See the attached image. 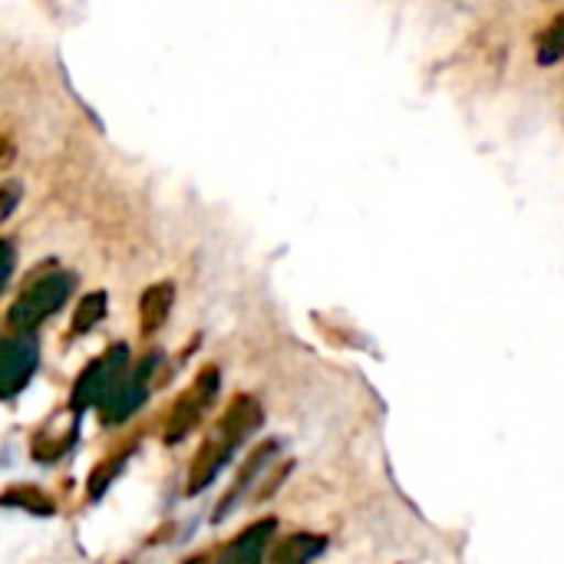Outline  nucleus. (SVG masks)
<instances>
[{
  "label": "nucleus",
  "mask_w": 564,
  "mask_h": 564,
  "mask_svg": "<svg viewBox=\"0 0 564 564\" xmlns=\"http://www.w3.org/2000/svg\"><path fill=\"white\" fill-rule=\"evenodd\" d=\"M73 294V278L66 271H50L36 278L30 288L17 294V301L7 311V327L10 330H33L46 317H53Z\"/></svg>",
  "instance_id": "1"
},
{
  "label": "nucleus",
  "mask_w": 564,
  "mask_h": 564,
  "mask_svg": "<svg viewBox=\"0 0 564 564\" xmlns=\"http://www.w3.org/2000/svg\"><path fill=\"white\" fill-rule=\"evenodd\" d=\"M126 373H129V350H126V344H116L112 350L96 357L76 377V387H73V397H69V410L83 413L86 406H96Z\"/></svg>",
  "instance_id": "2"
},
{
  "label": "nucleus",
  "mask_w": 564,
  "mask_h": 564,
  "mask_svg": "<svg viewBox=\"0 0 564 564\" xmlns=\"http://www.w3.org/2000/svg\"><path fill=\"white\" fill-rule=\"evenodd\" d=\"M218 367H205L198 377H195V383L175 400V406H172V413H169V423H165V443L169 446H175V443H182L198 423H202V416L208 413V406L215 403V397H218Z\"/></svg>",
  "instance_id": "3"
},
{
  "label": "nucleus",
  "mask_w": 564,
  "mask_h": 564,
  "mask_svg": "<svg viewBox=\"0 0 564 564\" xmlns=\"http://www.w3.org/2000/svg\"><path fill=\"white\" fill-rule=\"evenodd\" d=\"M155 364H159V357L155 354H149L139 367H132L96 406H99V420L106 423V426H119V423H126L142 403H145V397H149V380H152V370H155Z\"/></svg>",
  "instance_id": "4"
},
{
  "label": "nucleus",
  "mask_w": 564,
  "mask_h": 564,
  "mask_svg": "<svg viewBox=\"0 0 564 564\" xmlns=\"http://www.w3.org/2000/svg\"><path fill=\"white\" fill-rule=\"evenodd\" d=\"M40 364V347L30 330H10L0 344V397L13 400L33 377Z\"/></svg>",
  "instance_id": "5"
},
{
  "label": "nucleus",
  "mask_w": 564,
  "mask_h": 564,
  "mask_svg": "<svg viewBox=\"0 0 564 564\" xmlns=\"http://www.w3.org/2000/svg\"><path fill=\"white\" fill-rule=\"evenodd\" d=\"M238 449V443L218 426L202 446H198V453H195V459H192V469H188V496H198V492H205L212 482H215V476L225 469V463L231 459V453Z\"/></svg>",
  "instance_id": "6"
},
{
  "label": "nucleus",
  "mask_w": 564,
  "mask_h": 564,
  "mask_svg": "<svg viewBox=\"0 0 564 564\" xmlns=\"http://www.w3.org/2000/svg\"><path fill=\"white\" fill-rule=\"evenodd\" d=\"M274 449H278L274 443H264V446H258V449H254V453H251V456L245 459L241 473L235 476V486H231V489L225 492V499L218 502L215 522L228 519V512H231V509H235V502H238V499H241V496H245V492L251 489V482H254V479H258V473H261V469L268 466V459L274 456Z\"/></svg>",
  "instance_id": "7"
},
{
  "label": "nucleus",
  "mask_w": 564,
  "mask_h": 564,
  "mask_svg": "<svg viewBox=\"0 0 564 564\" xmlns=\"http://www.w3.org/2000/svg\"><path fill=\"white\" fill-rule=\"evenodd\" d=\"M274 525H278L274 519L254 522L251 529L241 532L238 542L225 545L218 558H221V562H261V558H264V545H268V539L274 535Z\"/></svg>",
  "instance_id": "8"
},
{
  "label": "nucleus",
  "mask_w": 564,
  "mask_h": 564,
  "mask_svg": "<svg viewBox=\"0 0 564 564\" xmlns=\"http://www.w3.org/2000/svg\"><path fill=\"white\" fill-rule=\"evenodd\" d=\"M172 301H175V288L169 281L152 284L142 294V301H139V327H142V337H152L165 324V317L172 311Z\"/></svg>",
  "instance_id": "9"
},
{
  "label": "nucleus",
  "mask_w": 564,
  "mask_h": 564,
  "mask_svg": "<svg viewBox=\"0 0 564 564\" xmlns=\"http://www.w3.org/2000/svg\"><path fill=\"white\" fill-rule=\"evenodd\" d=\"M324 549H327L324 535H294V539H284V542L271 552V562L304 564V562H311V558H317Z\"/></svg>",
  "instance_id": "10"
},
{
  "label": "nucleus",
  "mask_w": 564,
  "mask_h": 564,
  "mask_svg": "<svg viewBox=\"0 0 564 564\" xmlns=\"http://www.w3.org/2000/svg\"><path fill=\"white\" fill-rule=\"evenodd\" d=\"M535 59H539V66H558L564 59V10L539 33Z\"/></svg>",
  "instance_id": "11"
},
{
  "label": "nucleus",
  "mask_w": 564,
  "mask_h": 564,
  "mask_svg": "<svg viewBox=\"0 0 564 564\" xmlns=\"http://www.w3.org/2000/svg\"><path fill=\"white\" fill-rule=\"evenodd\" d=\"M7 509H13V506H20V509H26V512H36V516H53L56 512V502H50L40 489H33V486H20V489H10V492H3V499H0Z\"/></svg>",
  "instance_id": "12"
},
{
  "label": "nucleus",
  "mask_w": 564,
  "mask_h": 564,
  "mask_svg": "<svg viewBox=\"0 0 564 564\" xmlns=\"http://www.w3.org/2000/svg\"><path fill=\"white\" fill-rule=\"evenodd\" d=\"M106 294L102 291H93V294H86L83 301H79V307H76V314H73V334H86V330H93L102 317H106Z\"/></svg>",
  "instance_id": "13"
},
{
  "label": "nucleus",
  "mask_w": 564,
  "mask_h": 564,
  "mask_svg": "<svg viewBox=\"0 0 564 564\" xmlns=\"http://www.w3.org/2000/svg\"><path fill=\"white\" fill-rule=\"evenodd\" d=\"M122 463H126V456L119 453V456H112V459H106V463H99V466L93 469V476H89V499H99V496L109 489V482L119 476Z\"/></svg>",
  "instance_id": "14"
},
{
  "label": "nucleus",
  "mask_w": 564,
  "mask_h": 564,
  "mask_svg": "<svg viewBox=\"0 0 564 564\" xmlns=\"http://www.w3.org/2000/svg\"><path fill=\"white\" fill-rule=\"evenodd\" d=\"M0 195H3V208H0V218L7 221L10 218V212L17 208V202H20V182H7L3 188H0Z\"/></svg>",
  "instance_id": "15"
},
{
  "label": "nucleus",
  "mask_w": 564,
  "mask_h": 564,
  "mask_svg": "<svg viewBox=\"0 0 564 564\" xmlns=\"http://www.w3.org/2000/svg\"><path fill=\"white\" fill-rule=\"evenodd\" d=\"M10 159H13V142H10V139H3V162H0V165L7 169V165H10Z\"/></svg>",
  "instance_id": "16"
}]
</instances>
